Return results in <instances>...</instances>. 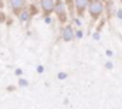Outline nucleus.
I'll list each match as a JSON object with an SVG mask.
<instances>
[{
	"label": "nucleus",
	"instance_id": "nucleus-1",
	"mask_svg": "<svg viewBox=\"0 0 122 109\" xmlns=\"http://www.w3.org/2000/svg\"><path fill=\"white\" fill-rule=\"evenodd\" d=\"M88 11H90L92 19L97 20L102 14V11H104V3L101 0H91L90 6H88Z\"/></svg>",
	"mask_w": 122,
	"mask_h": 109
},
{
	"label": "nucleus",
	"instance_id": "nucleus-5",
	"mask_svg": "<svg viewBox=\"0 0 122 109\" xmlns=\"http://www.w3.org/2000/svg\"><path fill=\"white\" fill-rule=\"evenodd\" d=\"M61 37H62L64 41H71V40L75 37L72 27H71V26H65V27L61 30Z\"/></svg>",
	"mask_w": 122,
	"mask_h": 109
},
{
	"label": "nucleus",
	"instance_id": "nucleus-2",
	"mask_svg": "<svg viewBox=\"0 0 122 109\" xmlns=\"http://www.w3.org/2000/svg\"><path fill=\"white\" fill-rule=\"evenodd\" d=\"M54 11L57 13V16H58L61 23H65V20H67V11H65V4L61 0H58L54 4Z\"/></svg>",
	"mask_w": 122,
	"mask_h": 109
},
{
	"label": "nucleus",
	"instance_id": "nucleus-8",
	"mask_svg": "<svg viewBox=\"0 0 122 109\" xmlns=\"http://www.w3.org/2000/svg\"><path fill=\"white\" fill-rule=\"evenodd\" d=\"M6 21V14L4 11H0V23H4Z\"/></svg>",
	"mask_w": 122,
	"mask_h": 109
},
{
	"label": "nucleus",
	"instance_id": "nucleus-9",
	"mask_svg": "<svg viewBox=\"0 0 122 109\" xmlns=\"http://www.w3.org/2000/svg\"><path fill=\"white\" fill-rule=\"evenodd\" d=\"M67 3H68V4L71 6V4H72V0H67Z\"/></svg>",
	"mask_w": 122,
	"mask_h": 109
},
{
	"label": "nucleus",
	"instance_id": "nucleus-7",
	"mask_svg": "<svg viewBox=\"0 0 122 109\" xmlns=\"http://www.w3.org/2000/svg\"><path fill=\"white\" fill-rule=\"evenodd\" d=\"M19 19H20V21H29L31 19V14H30V11L24 7L20 13H19Z\"/></svg>",
	"mask_w": 122,
	"mask_h": 109
},
{
	"label": "nucleus",
	"instance_id": "nucleus-3",
	"mask_svg": "<svg viewBox=\"0 0 122 109\" xmlns=\"http://www.w3.org/2000/svg\"><path fill=\"white\" fill-rule=\"evenodd\" d=\"M40 4L46 14H51L54 11V4H56L54 0H40Z\"/></svg>",
	"mask_w": 122,
	"mask_h": 109
},
{
	"label": "nucleus",
	"instance_id": "nucleus-4",
	"mask_svg": "<svg viewBox=\"0 0 122 109\" xmlns=\"http://www.w3.org/2000/svg\"><path fill=\"white\" fill-rule=\"evenodd\" d=\"M10 1V7L14 13H20L24 7H26V0H9Z\"/></svg>",
	"mask_w": 122,
	"mask_h": 109
},
{
	"label": "nucleus",
	"instance_id": "nucleus-10",
	"mask_svg": "<svg viewBox=\"0 0 122 109\" xmlns=\"http://www.w3.org/2000/svg\"><path fill=\"white\" fill-rule=\"evenodd\" d=\"M121 1H122V0H121Z\"/></svg>",
	"mask_w": 122,
	"mask_h": 109
},
{
	"label": "nucleus",
	"instance_id": "nucleus-6",
	"mask_svg": "<svg viewBox=\"0 0 122 109\" xmlns=\"http://www.w3.org/2000/svg\"><path fill=\"white\" fill-rule=\"evenodd\" d=\"M90 1H91V0H75L77 13H78L80 16H82V14H84V11L88 9V6H90Z\"/></svg>",
	"mask_w": 122,
	"mask_h": 109
}]
</instances>
